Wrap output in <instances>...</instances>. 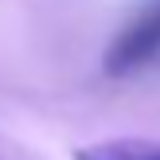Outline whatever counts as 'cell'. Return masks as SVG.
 Here are the masks:
<instances>
[{"label":"cell","mask_w":160,"mask_h":160,"mask_svg":"<svg viewBox=\"0 0 160 160\" xmlns=\"http://www.w3.org/2000/svg\"><path fill=\"white\" fill-rule=\"evenodd\" d=\"M152 59H160V8H148L141 20H133L117 35V43L106 55V70L109 74H129L137 67H148Z\"/></svg>","instance_id":"6da1fadb"},{"label":"cell","mask_w":160,"mask_h":160,"mask_svg":"<svg viewBox=\"0 0 160 160\" xmlns=\"http://www.w3.org/2000/svg\"><path fill=\"white\" fill-rule=\"evenodd\" d=\"M74 160H160L156 137H109L74 148Z\"/></svg>","instance_id":"7a4b0ae2"}]
</instances>
